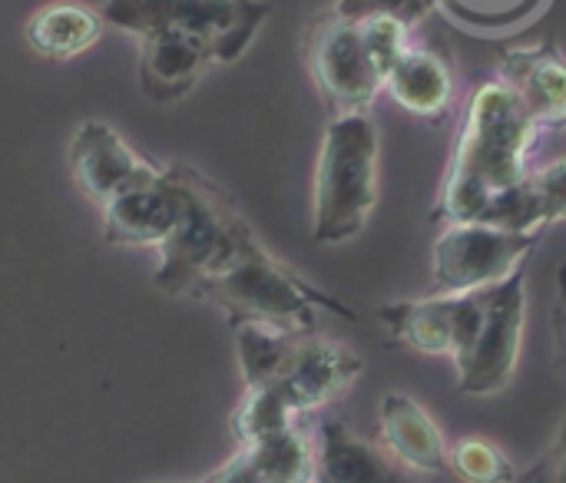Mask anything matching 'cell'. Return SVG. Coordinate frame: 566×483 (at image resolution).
<instances>
[{
	"mask_svg": "<svg viewBox=\"0 0 566 483\" xmlns=\"http://www.w3.org/2000/svg\"><path fill=\"white\" fill-rule=\"evenodd\" d=\"M497 80L517 93L537 129H566V60L554 43L504 46Z\"/></svg>",
	"mask_w": 566,
	"mask_h": 483,
	"instance_id": "cell-13",
	"label": "cell"
},
{
	"mask_svg": "<svg viewBox=\"0 0 566 483\" xmlns=\"http://www.w3.org/2000/svg\"><path fill=\"white\" fill-rule=\"evenodd\" d=\"M385 93L418 119H444L454 103V70L438 46H408L385 76Z\"/></svg>",
	"mask_w": 566,
	"mask_h": 483,
	"instance_id": "cell-17",
	"label": "cell"
},
{
	"mask_svg": "<svg viewBox=\"0 0 566 483\" xmlns=\"http://www.w3.org/2000/svg\"><path fill=\"white\" fill-rule=\"evenodd\" d=\"M70 172L83 196L106 209L123 192L153 182L159 166L143 159L113 126L86 119L70 139Z\"/></svg>",
	"mask_w": 566,
	"mask_h": 483,
	"instance_id": "cell-11",
	"label": "cell"
},
{
	"mask_svg": "<svg viewBox=\"0 0 566 483\" xmlns=\"http://www.w3.org/2000/svg\"><path fill=\"white\" fill-rule=\"evenodd\" d=\"M541 239L544 232H517L488 222H451L431 249L434 292L468 295L494 288L527 269V259Z\"/></svg>",
	"mask_w": 566,
	"mask_h": 483,
	"instance_id": "cell-8",
	"label": "cell"
},
{
	"mask_svg": "<svg viewBox=\"0 0 566 483\" xmlns=\"http://www.w3.org/2000/svg\"><path fill=\"white\" fill-rule=\"evenodd\" d=\"M103 23L106 20L99 10L76 0H56L30 13L27 43L46 60H73L99 40Z\"/></svg>",
	"mask_w": 566,
	"mask_h": 483,
	"instance_id": "cell-18",
	"label": "cell"
},
{
	"mask_svg": "<svg viewBox=\"0 0 566 483\" xmlns=\"http://www.w3.org/2000/svg\"><path fill=\"white\" fill-rule=\"evenodd\" d=\"M521 483H566V418L551 451L521 477Z\"/></svg>",
	"mask_w": 566,
	"mask_h": 483,
	"instance_id": "cell-24",
	"label": "cell"
},
{
	"mask_svg": "<svg viewBox=\"0 0 566 483\" xmlns=\"http://www.w3.org/2000/svg\"><path fill=\"white\" fill-rule=\"evenodd\" d=\"M411 27L391 13L342 17L335 7L305 30V63L332 116L368 113L385 76L411 46Z\"/></svg>",
	"mask_w": 566,
	"mask_h": 483,
	"instance_id": "cell-2",
	"label": "cell"
},
{
	"mask_svg": "<svg viewBox=\"0 0 566 483\" xmlns=\"http://www.w3.org/2000/svg\"><path fill=\"white\" fill-rule=\"evenodd\" d=\"M103 20L129 30L146 33L159 27L186 30L202 36L219 63H235L262 23L272 13V3L265 0H106Z\"/></svg>",
	"mask_w": 566,
	"mask_h": 483,
	"instance_id": "cell-7",
	"label": "cell"
},
{
	"mask_svg": "<svg viewBox=\"0 0 566 483\" xmlns=\"http://www.w3.org/2000/svg\"><path fill=\"white\" fill-rule=\"evenodd\" d=\"M209 63H219L216 50L196 33L172 27L139 33V86L156 103L182 99Z\"/></svg>",
	"mask_w": 566,
	"mask_h": 483,
	"instance_id": "cell-14",
	"label": "cell"
},
{
	"mask_svg": "<svg viewBox=\"0 0 566 483\" xmlns=\"http://www.w3.org/2000/svg\"><path fill=\"white\" fill-rule=\"evenodd\" d=\"M537 133L534 116L511 86L501 80L478 86L431 219L444 225L488 222L517 232H541L531 225L527 212V153Z\"/></svg>",
	"mask_w": 566,
	"mask_h": 483,
	"instance_id": "cell-1",
	"label": "cell"
},
{
	"mask_svg": "<svg viewBox=\"0 0 566 483\" xmlns=\"http://www.w3.org/2000/svg\"><path fill=\"white\" fill-rule=\"evenodd\" d=\"M202 483H265L262 474L255 471V464L249 461L245 451H239L229 464H222L216 474H209Z\"/></svg>",
	"mask_w": 566,
	"mask_h": 483,
	"instance_id": "cell-26",
	"label": "cell"
},
{
	"mask_svg": "<svg viewBox=\"0 0 566 483\" xmlns=\"http://www.w3.org/2000/svg\"><path fill=\"white\" fill-rule=\"evenodd\" d=\"M484 292H468V295H428V298H411V302H391L378 308V322L391 335L395 345L418 351V355H434V358H454V365L468 355L481 318H484Z\"/></svg>",
	"mask_w": 566,
	"mask_h": 483,
	"instance_id": "cell-10",
	"label": "cell"
},
{
	"mask_svg": "<svg viewBox=\"0 0 566 483\" xmlns=\"http://www.w3.org/2000/svg\"><path fill=\"white\" fill-rule=\"evenodd\" d=\"M186 209V192L176 166L159 169L146 186H136L103 209V239L109 245H163Z\"/></svg>",
	"mask_w": 566,
	"mask_h": 483,
	"instance_id": "cell-12",
	"label": "cell"
},
{
	"mask_svg": "<svg viewBox=\"0 0 566 483\" xmlns=\"http://www.w3.org/2000/svg\"><path fill=\"white\" fill-rule=\"evenodd\" d=\"M235 351L245 388H269L298 418L338 401L365 371L358 351L318 332L242 325L235 328Z\"/></svg>",
	"mask_w": 566,
	"mask_h": 483,
	"instance_id": "cell-3",
	"label": "cell"
},
{
	"mask_svg": "<svg viewBox=\"0 0 566 483\" xmlns=\"http://www.w3.org/2000/svg\"><path fill=\"white\" fill-rule=\"evenodd\" d=\"M196 298L222 308L232 328L262 325L279 332H315L318 308L355 322V312L348 305L308 285L259 239H252L222 272H216Z\"/></svg>",
	"mask_w": 566,
	"mask_h": 483,
	"instance_id": "cell-4",
	"label": "cell"
},
{
	"mask_svg": "<svg viewBox=\"0 0 566 483\" xmlns=\"http://www.w3.org/2000/svg\"><path fill=\"white\" fill-rule=\"evenodd\" d=\"M527 212H531V225L541 232H547L557 222H566V156L531 172Z\"/></svg>",
	"mask_w": 566,
	"mask_h": 483,
	"instance_id": "cell-21",
	"label": "cell"
},
{
	"mask_svg": "<svg viewBox=\"0 0 566 483\" xmlns=\"http://www.w3.org/2000/svg\"><path fill=\"white\" fill-rule=\"evenodd\" d=\"M378 202V129L368 113L332 116L312 199V239L338 245L355 239Z\"/></svg>",
	"mask_w": 566,
	"mask_h": 483,
	"instance_id": "cell-6",
	"label": "cell"
},
{
	"mask_svg": "<svg viewBox=\"0 0 566 483\" xmlns=\"http://www.w3.org/2000/svg\"><path fill=\"white\" fill-rule=\"evenodd\" d=\"M172 166L186 192V209L176 232L159 245L156 285L166 295L196 298L199 288L255 239V232L222 186L186 162Z\"/></svg>",
	"mask_w": 566,
	"mask_h": 483,
	"instance_id": "cell-5",
	"label": "cell"
},
{
	"mask_svg": "<svg viewBox=\"0 0 566 483\" xmlns=\"http://www.w3.org/2000/svg\"><path fill=\"white\" fill-rule=\"evenodd\" d=\"M448 471L461 483H514V461L488 438H461L448 448Z\"/></svg>",
	"mask_w": 566,
	"mask_h": 483,
	"instance_id": "cell-20",
	"label": "cell"
},
{
	"mask_svg": "<svg viewBox=\"0 0 566 483\" xmlns=\"http://www.w3.org/2000/svg\"><path fill=\"white\" fill-rule=\"evenodd\" d=\"M551 325H554V361L557 371L566 378V262L557 269V298H554Z\"/></svg>",
	"mask_w": 566,
	"mask_h": 483,
	"instance_id": "cell-25",
	"label": "cell"
},
{
	"mask_svg": "<svg viewBox=\"0 0 566 483\" xmlns=\"http://www.w3.org/2000/svg\"><path fill=\"white\" fill-rule=\"evenodd\" d=\"M524 322H527V269L488 288L481 328L468 355L458 361V385L464 395H494L511 385L521 358Z\"/></svg>",
	"mask_w": 566,
	"mask_h": 483,
	"instance_id": "cell-9",
	"label": "cell"
},
{
	"mask_svg": "<svg viewBox=\"0 0 566 483\" xmlns=\"http://www.w3.org/2000/svg\"><path fill=\"white\" fill-rule=\"evenodd\" d=\"M381 448L395 464L418 474L448 471V441L434 418L408 395L381 398Z\"/></svg>",
	"mask_w": 566,
	"mask_h": 483,
	"instance_id": "cell-16",
	"label": "cell"
},
{
	"mask_svg": "<svg viewBox=\"0 0 566 483\" xmlns=\"http://www.w3.org/2000/svg\"><path fill=\"white\" fill-rule=\"evenodd\" d=\"M239 451L249 454L265 483H315V434H308L305 421L265 434Z\"/></svg>",
	"mask_w": 566,
	"mask_h": 483,
	"instance_id": "cell-19",
	"label": "cell"
},
{
	"mask_svg": "<svg viewBox=\"0 0 566 483\" xmlns=\"http://www.w3.org/2000/svg\"><path fill=\"white\" fill-rule=\"evenodd\" d=\"M438 0H338L335 10L342 17H371V13H391L405 20L408 27H418L421 20L431 17Z\"/></svg>",
	"mask_w": 566,
	"mask_h": 483,
	"instance_id": "cell-22",
	"label": "cell"
},
{
	"mask_svg": "<svg viewBox=\"0 0 566 483\" xmlns=\"http://www.w3.org/2000/svg\"><path fill=\"white\" fill-rule=\"evenodd\" d=\"M451 7L458 17H468L471 23H511L534 10L537 0H438Z\"/></svg>",
	"mask_w": 566,
	"mask_h": 483,
	"instance_id": "cell-23",
	"label": "cell"
},
{
	"mask_svg": "<svg viewBox=\"0 0 566 483\" xmlns=\"http://www.w3.org/2000/svg\"><path fill=\"white\" fill-rule=\"evenodd\" d=\"M315 483H415L388 451L358 438L342 418L315 428Z\"/></svg>",
	"mask_w": 566,
	"mask_h": 483,
	"instance_id": "cell-15",
	"label": "cell"
}]
</instances>
